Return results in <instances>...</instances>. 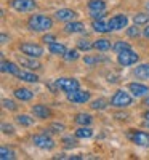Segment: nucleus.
<instances>
[{
	"label": "nucleus",
	"instance_id": "15",
	"mask_svg": "<svg viewBox=\"0 0 149 160\" xmlns=\"http://www.w3.org/2000/svg\"><path fill=\"white\" fill-rule=\"evenodd\" d=\"M133 74H135V77L140 78V80H149V62L136 66V69L133 71Z\"/></svg>",
	"mask_w": 149,
	"mask_h": 160
},
{
	"label": "nucleus",
	"instance_id": "17",
	"mask_svg": "<svg viewBox=\"0 0 149 160\" xmlns=\"http://www.w3.org/2000/svg\"><path fill=\"white\" fill-rule=\"evenodd\" d=\"M15 98L19 101H31L34 98V93L29 88H18L15 90Z\"/></svg>",
	"mask_w": 149,
	"mask_h": 160
},
{
	"label": "nucleus",
	"instance_id": "14",
	"mask_svg": "<svg viewBox=\"0 0 149 160\" xmlns=\"http://www.w3.org/2000/svg\"><path fill=\"white\" fill-rule=\"evenodd\" d=\"M31 112L37 118H48L51 115V111L47 108V106H44V104H34L31 108Z\"/></svg>",
	"mask_w": 149,
	"mask_h": 160
},
{
	"label": "nucleus",
	"instance_id": "29",
	"mask_svg": "<svg viewBox=\"0 0 149 160\" xmlns=\"http://www.w3.org/2000/svg\"><path fill=\"white\" fill-rule=\"evenodd\" d=\"M112 50L117 53H122V51H125V50H131V47H130V43H127V42H124V40H119V42H116L114 45H112Z\"/></svg>",
	"mask_w": 149,
	"mask_h": 160
},
{
	"label": "nucleus",
	"instance_id": "38",
	"mask_svg": "<svg viewBox=\"0 0 149 160\" xmlns=\"http://www.w3.org/2000/svg\"><path fill=\"white\" fill-rule=\"evenodd\" d=\"M50 130H51L53 133H61V131L64 130V125H63V123H53V125L50 127Z\"/></svg>",
	"mask_w": 149,
	"mask_h": 160
},
{
	"label": "nucleus",
	"instance_id": "12",
	"mask_svg": "<svg viewBox=\"0 0 149 160\" xmlns=\"http://www.w3.org/2000/svg\"><path fill=\"white\" fill-rule=\"evenodd\" d=\"M130 138L136 146H141V148H147L149 146V133L146 131H135L131 133Z\"/></svg>",
	"mask_w": 149,
	"mask_h": 160
},
{
	"label": "nucleus",
	"instance_id": "42",
	"mask_svg": "<svg viewBox=\"0 0 149 160\" xmlns=\"http://www.w3.org/2000/svg\"><path fill=\"white\" fill-rule=\"evenodd\" d=\"M7 38H8V37H7L5 34H2V43H7Z\"/></svg>",
	"mask_w": 149,
	"mask_h": 160
},
{
	"label": "nucleus",
	"instance_id": "13",
	"mask_svg": "<svg viewBox=\"0 0 149 160\" xmlns=\"http://www.w3.org/2000/svg\"><path fill=\"white\" fill-rule=\"evenodd\" d=\"M16 62L24 66V68H28V69H39L40 68V62L37 61V58H32V56H28V55H24V56H18L16 58Z\"/></svg>",
	"mask_w": 149,
	"mask_h": 160
},
{
	"label": "nucleus",
	"instance_id": "45",
	"mask_svg": "<svg viewBox=\"0 0 149 160\" xmlns=\"http://www.w3.org/2000/svg\"><path fill=\"white\" fill-rule=\"evenodd\" d=\"M144 117H146V118H149V112H146V114H144Z\"/></svg>",
	"mask_w": 149,
	"mask_h": 160
},
{
	"label": "nucleus",
	"instance_id": "37",
	"mask_svg": "<svg viewBox=\"0 0 149 160\" xmlns=\"http://www.w3.org/2000/svg\"><path fill=\"white\" fill-rule=\"evenodd\" d=\"M127 34H128V37H138V35H140V31H138V26L135 24L133 28H128V29H127Z\"/></svg>",
	"mask_w": 149,
	"mask_h": 160
},
{
	"label": "nucleus",
	"instance_id": "18",
	"mask_svg": "<svg viewBox=\"0 0 149 160\" xmlns=\"http://www.w3.org/2000/svg\"><path fill=\"white\" fill-rule=\"evenodd\" d=\"M93 31L95 32H100V34H107L111 32V26L109 22H104L103 19H98V21H93Z\"/></svg>",
	"mask_w": 149,
	"mask_h": 160
},
{
	"label": "nucleus",
	"instance_id": "2",
	"mask_svg": "<svg viewBox=\"0 0 149 160\" xmlns=\"http://www.w3.org/2000/svg\"><path fill=\"white\" fill-rule=\"evenodd\" d=\"M131 102H133L131 96L128 95L127 91H124V90H117V91L114 93V96L111 98V106H114V108H119V109L128 108V106H131Z\"/></svg>",
	"mask_w": 149,
	"mask_h": 160
},
{
	"label": "nucleus",
	"instance_id": "21",
	"mask_svg": "<svg viewBox=\"0 0 149 160\" xmlns=\"http://www.w3.org/2000/svg\"><path fill=\"white\" fill-rule=\"evenodd\" d=\"M15 120H16V123L21 125V127H32V125H34V117L26 115V114H19V115H16Z\"/></svg>",
	"mask_w": 149,
	"mask_h": 160
},
{
	"label": "nucleus",
	"instance_id": "26",
	"mask_svg": "<svg viewBox=\"0 0 149 160\" xmlns=\"http://www.w3.org/2000/svg\"><path fill=\"white\" fill-rule=\"evenodd\" d=\"M75 136L77 138H91L93 136V131L88 125H82L77 131H75Z\"/></svg>",
	"mask_w": 149,
	"mask_h": 160
},
{
	"label": "nucleus",
	"instance_id": "39",
	"mask_svg": "<svg viewBox=\"0 0 149 160\" xmlns=\"http://www.w3.org/2000/svg\"><path fill=\"white\" fill-rule=\"evenodd\" d=\"M42 40H44V43H53V42H55V35H44L42 37Z\"/></svg>",
	"mask_w": 149,
	"mask_h": 160
},
{
	"label": "nucleus",
	"instance_id": "40",
	"mask_svg": "<svg viewBox=\"0 0 149 160\" xmlns=\"http://www.w3.org/2000/svg\"><path fill=\"white\" fill-rule=\"evenodd\" d=\"M2 131L3 133H13V127L11 125H7V123H2Z\"/></svg>",
	"mask_w": 149,
	"mask_h": 160
},
{
	"label": "nucleus",
	"instance_id": "8",
	"mask_svg": "<svg viewBox=\"0 0 149 160\" xmlns=\"http://www.w3.org/2000/svg\"><path fill=\"white\" fill-rule=\"evenodd\" d=\"M19 50L28 56H32V58H40L44 55V48L37 45V43H21L19 45Z\"/></svg>",
	"mask_w": 149,
	"mask_h": 160
},
{
	"label": "nucleus",
	"instance_id": "28",
	"mask_svg": "<svg viewBox=\"0 0 149 160\" xmlns=\"http://www.w3.org/2000/svg\"><path fill=\"white\" fill-rule=\"evenodd\" d=\"M101 61H109V58H106V56H85L84 58V62L87 66H95Z\"/></svg>",
	"mask_w": 149,
	"mask_h": 160
},
{
	"label": "nucleus",
	"instance_id": "1",
	"mask_svg": "<svg viewBox=\"0 0 149 160\" xmlns=\"http://www.w3.org/2000/svg\"><path fill=\"white\" fill-rule=\"evenodd\" d=\"M28 26L34 32H44V31H50L53 28V19L45 15H32L28 21Z\"/></svg>",
	"mask_w": 149,
	"mask_h": 160
},
{
	"label": "nucleus",
	"instance_id": "4",
	"mask_svg": "<svg viewBox=\"0 0 149 160\" xmlns=\"http://www.w3.org/2000/svg\"><path fill=\"white\" fill-rule=\"evenodd\" d=\"M117 61H119L120 66L127 68V66H131L135 62H138L140 61V56L135 51H131V50H125V51H122V53H119V55H117Z\"/></svg>",
	"mask_w": 149,
	"mask_h": 160
},
{
	"label": "nucleus",
	"instance_id": "34",
	"mask_svg": "<svg viewBox=\"0 0 149 160\" xmlns=\"http://www.w3.org/2000/svg\"><path fill=\"white\" fill-rule=\"evenodd\" d=\"M77 48H79V50H85V51H88V50L93 48V43H90L88 40H79Z\"/></svg>",
	"mask_w": 149,
	"mask_h": 160
},
{
	"label": "nucleus",
	"instance_id": "43",
	"mask_svg": "<svg viewBox=\"0 0 149 160\" xmlns=\"http://www.w3.org/2000/svg\"><path fill=\"white\" fill-rule=\"evenodd\" d=\"M143 125H144V127H147V128H149V118H144V122H143Z\"/></svg>",
	"mask_w": 149,
	"mask_h": 160
},
{
	"label": "nucleus",
	"instance_id": "31",
	"mask_svg": "<svg viewBox=\"0 0 149 160\" xmlns=\"http://www.w3.org/2000/svg\"><path fill=\"white\" fill-rule=\"evenodd\" d=\"M133 21H135V24H136V26L147 24V22H149V15H144V13H138V15L133 18Z\"/></svg>",
	"mask_w": 149,
	"mask_h": 160
},
{
	"label": "nucleus",
	"instance_id": "23",
	"mask_svg": "<svg viewBox=\"0 0 149 160\" xmlns=\"http://www.w3.org/2000/svg\"><path fill=\"white\" fill-rule=\"evenodd\" d=\"M16 77H18L19 80H23V82H29V83H35L37 80H39V77H37L35 74L28 72V71H19Z\"/></svg>",
	"mask_w": 149,
	"mask_h": 160
},
{
	"label": "nucleus",
	"instance_id": "32",
	"mask_svg": "<svg viewBox=\"0 0 149 160\" xmlns=\"http://www.w3.org/2000/svg\"><path fill=\"white\" fill-rule=\"evenodd\" d=\"M64 59L66 61H75V59H79V51L77 50H67L66 55H64Z\"/></svg>",
	"mask_w": 149,
	"mask_h": 160
},
{
	"label": "nucleus",
	"instance_id": "11",
	"mask_svg": "<svg viewBox=\"0 0 149 160\" xmlns=\"http://www.w3.org/2000/svg\"><path fill=\"white\" fill-rule=\"evenodd\" d=\"M128 90L131 91L133 96L136 98H143L149 93V87L147 85H143V83H138V82H133V83H128Z\"/></svg>",
	"mask_w": 149,
	"mask_h": 160
},
{
	"label": "nucleus",
	"instance_id": "44",
	"mask_svg": "<svg viewBox=\"0 0 149 160\" xmlns=\"http://www.w3.org/2000/svg\"><path fill=\"white\" fill-rule=\"evenodd\" d=\"M144 104H146V106H149V98H147V99L144 101Z\"/></svg>",
	"mask_w": 149,
	"mask_h": 160
},
{
	"label": "nucleus",
	"instance_id": "30",
	"mask_svg": "<svg viewBox=\"0 0 149 160\" xmlns=\"http://www.w3.org/2000/svg\"><path fill=\"white\" fill-rule=\"evenodd\" d=\"M0 158L2 160H13L15 158V151H11V149H8V148H3L0 149Z\"/></svg>",
	"mask_w": 149,
	"mask_h": 160
},
{
	"label": "nucleus",
	"instance_id": "16",
	"mask_svg": "<svg viewBox=\"0 0 149 160\" xmlns=\"http://www.w3.org/2000/svg\"><path fill=\"white\" fill-rule=\"evenodd\" d=\"M84 29H85V26H84V22H80V21H71V22H67L66 28H64V31H66L67 34L84 32Z\"/></svg>",
	"mask_w": 149,
	"mask_h": 160
},
{
	"label": "nucleus",
	"instance_id": "20",
	"mask_svg": "<svg viewBox=\"0 0 149 160\" xmlns=\"http://www.w3.org/2000/svg\"><path fill=\"white\" fill-rule=\"evenodd\" d=\"M93 48L98 50V51H109L112 48V45H111V42L107 38H98L96 42L93 43Z\"/></svg>",
	"mask_w": 149,
	"mask_h": 160
},
{
	"label": "nucleus",
	"instance_id": "25",
	"mask_svg": "<svg viewBox=\"0 0 149 160\" xmlns=\"http://www.w3.org/2000/svg\"><path fill=\"white\" fill-rule=\"evenodd\" d=\"M91 109H95V111H104L107 106H109V102H107L104 98H98V99H95V101H91Z\"/></svg>",
	"mask_w": 149,
	"mask_h": 160
},
{
	"label": "nucleus",
	"instance_id": "41",
	"mask_svg": "<svg viewBox=\"0 0 149 160\" xmlns=\"http://www.w3.org/2000/svg\"><path fill=\"white\" fill-rule=\"evenodd\" d=\"M143 35H144L146 38H149V26H147V28H144V32H143Z\"/></svg>",
	"mask_w": 149,
	"mask_h": 160
},
{
	"label": "nucleus",
	"instance_id": "19",
	"mask_svg": "<svg viewBox=\"0 0 149 160\" xmlns=\"http://www.w3.org/2000/svg\"><path fill=\"white\" fill-rule=\"evenodd\" d=\"M2 72H8L11 75H18L19 72V66H16V62H11V61H2Z\"/></svg>",
	"mask_w": 149,
	"mask_h": 160
},
{
	"label": "nucleus",
	"instance_id": "7",
	"mask_svg": "<svg viewBox=\"0 0 149 160\" xmlns=\"http://www.w3.org/2000/svg\"><path fill=\"white\" fill-rule=\"evenodd\" d=\"M10 7L19 13H26V11H34L37 5L34 0H11Z\"/></svg>",
	"mask_w": 149,
	"mask_h": 160
},
{
	"label": "nucleus",
	"instance_id": "27",
	"mask_svg": "<svg viewBox=\"0 0 149 160\" xmlns=\"http://www.w3.org/2000/svg\"><path fill=\"white\" fill-rule=\"evenodd\" d=\"M93 122V118H91V115L90 114H77V117H75V123H79V125H90Z\"/></svg>",
	"mask_w": 149,
	"mask_h": 160
},
{
	"label": "nucleus",
	"instance_id": "33",
	"mask_svg": "<svg viewBox=\"0 0 149 160\" xmlns=\"http://www.w3.org/2000/svg\"><path fill=\"white\" fill-rule=\"evenodd\" d=\"M77 138V136H75ZM75 138H71V136H66L63 138V144L66 146V148H75L77 146V139Z\"/></svg>",
	"mask_w": 149,
	"mask_h": 160
},
{
	"label": "nucleus",
	"instance_id": "9",
	"mask_svg": "<svg viewBox=\"0 0 149 160\" xmlns=\"http://www.w3.org/2000/svg\"><path fill=\"white\" fill-rule=\"evenodd\" d=\"M107 22H109V26H111L112 31H122L124 28H127L128 18H127L125 15H116V16H112Z\"/></svg>",
	"mask_w": 149,
	"mask_h": 160
},
{
	"label": "nucleus",
	"instance_id": "24",
	"mask_svg": "<svg viewBox=\"0 0 149 160\" xmlns=\"http://www.w3.org/2000/svg\"><path fill=\"white\" fill-rule=\"evenodd\" d=\"M88 10L90 11H104L106 10V3L103 0H90L88 2Z\"/></svg>",
	"mask_w": 149,
	"mask_h": 160
},
{
	"label": "nucleus",
	"instance_id": "5",
	"mask_svg": "<svg viewBox=\"0 0 149 160\" xmlns=\"http://www.w3.org/2000/svg\"><path fill=\"white\" fill-rule=\"evenodd\" d=\"M32 142L42 151H51L53 148H55V141H53L50 136H47V133H44V135H35L32 138Z\"/></svg>",
	"mask_w": 149,
	"mask_h": 160
},
{
	"label": "nucleus",
	"instance_id": "3",
	"mask_svg": "<svg viewBox=\"0 0 149 160\" xmlns=\"http://www.w3.org/2000/svg\"><path fill=\"white\" fill-rule=\"evenodd\" d=\"M55 85L61 91L69 93V91H74V90L79 88V80L77 78H72V77H59L56 82H55Z\"/></svg>",
	"mask_w": 149,
	"mask_h": 160
},
{
	"label": "nucleus",
	"instance_id": "35",
	"mask_svg": "<svg viewBox=\"0 0 149 160\" xmlns=\"http://www.w3.org/2000/svg\"><path fill=\"white\" fill-rule=\"evenodd\" d=\"M2 104H3V108L8 109V111H16L18 109V104H15V101H11V99H3Z\"/></svg>",
	"mask_w": 149,
	"mask_h": 160
},
{
	"label": "nucleus",
	"instance_id": "6",
	"mask_svg": "<svg viewBox=\"0 0 149 160\" xmlns=\"http://www.w3.org/2000/svg\"><path fill=\"white\" fill-rule=\"evenodd\" d=\"M66 98L69 102H74V104H84L90 99V91H82V90H74V91H69L66 93Z\"/></svg>",
	"mask_w": 149,
	"mask_h": 160
},
{
	"label": "nucleus",
	"instance_id": "36",
	"mask_svg": "<svg viewBox=\"0 0 149 160\" xmlns=\"http://www.w3.org/2000/svg\"><path fill=\"white\" fill-rule=\"evenodd\" d=\"M106 13L104 11H90V16L93 18V21H98V19H103Z\"/></svg>",
	"mask_w": 149,
	"mask_h": 160
},
{
	"label": "nucleus",
	"instance_id": "10",
	"mask_svg": "<svg viewBox=\"0 0 149 160\" xmlns=\"http://www.w3.org/2000/svg\"><path fill=\"white\" fill-rule=\"evenodd\" d=\"M55 18L58 21H63V22H71L77 18V13L74 10H69V8H61L55 13Z\"/></svg>",
	"mask_w": 149,
	"mask_h": 160
},
{
	"label": "nucleus",
	"instance_id": "22",
	"mask_svg": "<svg viewBox=\"0 0 149 160\" xmlns=\"http://www.w3.org/2000/svg\"><path fill=\"white\" fill-rule=\"evenodd\" d=\"M48 50H50V53H53V55H59V56H64L66 55V47L63 45V43H59V42H53V43H50L48 45Z\"/></svg>",
	"mask_w": 149,
	"mask_h": 160
},
{
	"label": "nucleus",
	"instance_id": "46",
	"mask_svg": "<svg viewBox=\"0 0 149 160\" xmlns=\"http://www.w3.org/2000/svg\"><path fill=\"white\" fill-rule=\"evenodd\" d=\"M146 8H147V10H149V2H147V3H146Z\"/></svg>",
	"mask_w": 149,
	"mask_h": 160
}]
</instances>
